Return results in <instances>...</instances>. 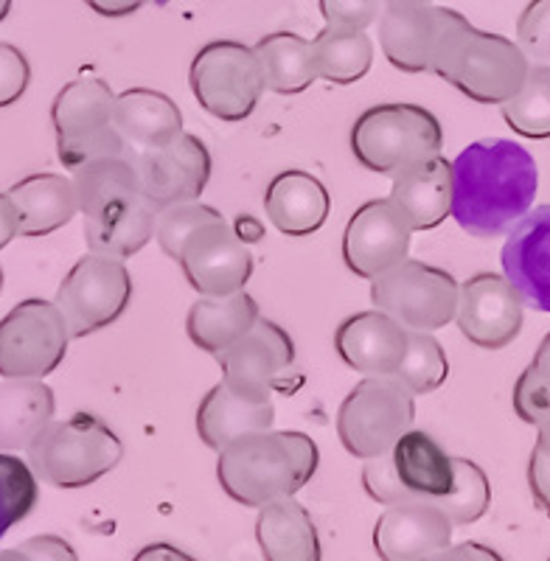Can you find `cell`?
I'll return each instance as SVG.
<instances>
[{
  "label": "cell",
  "mask_w": 550,
  "mask_h": 561,
  "mask_svg": "<svg viewBox=\"0 0 550 561\" xmlns=\"http://www.w3.org/2000/svg\"><path fill=\"white\" fill-rule=\"evenodd\" d=\"M129 160L138 169L144 194L158 208L199 199L214 172V160L208 147L197 135L188 133L177 135L172 144L152 149V152L129 154Z\"/></svg>",
  "instance_id": "cell-17"
},
{
  "label": "cell",
  "mask_w": 550,
  "mask_h": 561,
  "mask_svg": "<svg viewBox=\"0 0 550 561\" xmlns=\"http://www.w3.org/2000/svg\"><path fill=\"white\" fill-rule=\"evenodd\" d=\"M256 539L267 561H323V548L309 511L295 497L259 508Z\"/></svg>",
  "instance_id": "cell-30"
},
{
  "label": "cell",
  "mask_w": 550,
  "mask_h": 561,
  "mask_svg": "<svg viewBox=\"0 0 550 561\" xmlns=\"http://www.w3.org/2000/svg\"><path fill=\"white\" fill-rule=\"evenodd\" d=\"M318 444L295 430H264L237 438L219 453L217 480L233 503L262 508L295 497L314 478Z\"/></svg>",
  "instance_id": "cell-2"
},
{
  "label": "cell",
  "mask_w": 550,
  "mask_h": 561,
  "mask_svg": "<svg viewBox=\"0 0 550 561\" xmlns=\"http://www.w3.org/2000/svg\"><path fill=\"white\" fill-rule=\"evenodd\" d=\"M452 528L438 505H388L374 528V550L382 561H424L452 542Z\"/></svg>",
  "instance_id": "cell-22"
},
{
  "label": "cell",
  "mask_w": 550,
  "mask_h": 561,
  "mask_svg": "<svg viewBox=\"0 0 550 561\" xmlns=\"http://www.w3.org/2000/svg\"><path fill=\"white\" fill-rule=\"evenodd\" d=\"M57 415L54 390L43 379L0 382V453H26Z\"/></svg>",
  "instance_id": "cell-27"
},
{
  "label": "cell",
  "mask_w": 550,
  "mask_h": 561,
  "mask_svg": "<svg viewBox=\"0 0 550 561\" xmlns=\"http://www.w3.org/2000/svg\"><path fill=\"white\" fill-rule=\"evenodd\" d=\"M214 219H222L217 208L211 205H203L199 199L194 203H177L167 205V208L158 210V225H154V242L160 244V250L177 262L180 250L188 242L194 230L203 228V225L214 222Z\"/></svg>",
  "instance_id": "cell-38"
},
{
  "label": "cell",
  "mask_w": 550,
  "mask_h": 561,
  "mask_svg": "<svg viewBox=\"0 0 550 561\" xmlns=\"http://www.w3.org/2000/svg\"><path fill=\"white\" fill-rule=\"evenodd\" d=\"M177 264L188 287L211 298L242 293L253 275V255L239 230L225 217L194 230L180 250Z\"/></svg>",
  "instance_id": "cell-14"
},
{
  "label": "cell",
  "mask_w": 550,
  "mask_h": 561,
  "mask_svg": "<svg viewBox=\"0 0 550 561\" xmlns=\"http://www.w3.org/2000/svg\"><path fill=\"white\" fill-rule=\"evenodd\" d=\"M517 45L531 65H550V0H531L517 20Z\"/></svg>",
  "instance_id": "cell-39"
},
{
  "label": "cell",
  "mask_w": 550,
  "mask_h": 561,
  "mask_svg": "<svg viewBox=\"0 0 550 561\" xmlns=\"http://www.w3.org/2000/svg\"><path fill=\"white\" fill-rule=\"evenodd\" d=\"M0 293H3V267H0Z\"/></svg>",
  "instance_id": "cell-51"
},
{
  "label": "cell",
  "mask_w": 550,
  "mask_h": 561,
  "mask_svg": "<svg viewBox=\"0 0 550 561\" xmlns=\"http://www.w3.org/2000/svg\"><path fill=\"white\" fill-rule=\"evenodd\" d=\"M133 561H197L194 556H188L186 550L174 548V545L158 542V545H147L144 550H138Z\"/></svg>",
  "instance_id": "cell-47"
},
{
  "label": "cell",
  "mask_w": 550,
  "mask_h": 561,
  "mask_svg": "<svg viewBox=\"0 0 550 561\" xmlns=\"http://www.w3.org/2000/svg\"><path fill=\"white\" fill-rule=\"evenodd\" d=\"M275 424V402L270 390L244 388L222 379L214 385L197 410V435L205 447L222 453L228 444L250 433H264Z\"/></svg>",
  "instance_id": "cell-19"
},
{
  "label": "cell",
  "mask_w": 550,
  "mask_h": 561,
  "mask_svg": "<svg viewBox=\"0 0 550 561\" xmlns=\"http://www.w3.org/2000/svg\"><path fill=\"white\" fill-rule=\"evenodd\" d=\"M525 300L506 275L480 273L461 284L455 323L463 337L483 351L512 345L523 332Z\"/></svg>",
  "instance_id": "cell-15"
},
{
  "label": "cell",
  "mask_w": 550,
  "mask_h": 561,
  "mask_svg": "<svg viewBox=\"0 0 550 561\" xmlns=\"http://www.w3.org/2000/svg\"><path fill=\"white\" fill-rule=\"evenodd\" d=\"M20 548L32 556V561H79L77 550L65 542L62 536H54V534L32 536V539H26Z\"/></svg>",
  "instance_id": "cell-43"
},
{
  "label": "cell",
  "mask_w": 550,
  "mask_h": 561,
  "mask_svg": "<svg viewBox=\"0 0 550 561\" xmlns=\"http://www.w3.org/2000/svg\"><path fill=\"white\" fill-rule=\"evenodd\" d=\"M0 561H32V556H28L23 548H12V550H0Z\"/></svg>",
  "instance_id": "cell-48"
},
{
  "label": "cell",
  "mask_w": 550,
  "mask_h": 561,
  "mask_svg": "<svg viewBox=\"0 0 550 561\" xmlns=\"http://www.w3.org/2000/svg\"><path fill=\"white\" fill-rule=\"evenodd\" d=\"M264 210L273 228L284 237H312L314 230L326 225L332 199L329 188L314 174L301 169H287L275 174L264 194Z\"/></svg>",
  "instance_id": "cell-24"
},
{
  "label": "cell",
  "mask_w": 550,
  "mask_h": 561,
  "mask_svg": "<svg viewBox=\"0 0 550 561\" xmlns=\"http://www.w3.org/2000/svg\"><path fill=\"white\" fill-rule=\"evenodd\" d=\"M452 485L455 458L424 430H408L391 453L363 466V489L379 505H442Z\"/></svg>",
  "instance_id": "cell-6"
},
{
  "label": "cell",
  "mask_w": 550,
  "mask_h": 561,
  "mask_svg": "<svg viewBox=\"0 0 550 561\" xmlns=\"http://www.w3.org/2000/svg\"><path fill=\"white\" fill-rule=\"evenodd\" d=\"M455 9L435 3L385 7L379 14V45L385 59L404 73H433L435 54L442 48Z\"/></svg>",
  "instance_id": "cell-18"
},
{
  "label": "cell",
  "mask_w": 550,
  "mask_h": 561,
  "mask_svg": "<svg viewBox=\"0 0 550 561\" xmlns=\"http://www.w3.org/2000/svg\"><path fill=\"white\" fill-rule=\"evenodd\" d=\"M312 57L318 79L354 84L371 70L374 43L363 28L323 26V32L312 39Z\"/></svg>",
  "instance_id": "cell-32"
},
{
  "label": "cell",
  "mask_w": 550,
  "mask_h": 561,
  "mask_svg": "<svg viewBox=\"0 0 550 561\" xmlns=\"http://www.w3.org/2000/svg\"><path fill=\"white\" fill-rule=\"evenodd\" d=\"M32 82V65L18 45L0 43V107L20 102Z\"/></svg>",
  "instance_id": "cell-41"
},
{
  "label": "cell",
  "mask_w": 550,
  "mask_h": 561,
  "mask_svg": "<svg viewBox=\"0 0 550 561\" xmlns=\"http://www.w3.org/2000/svg\"><path fill=\"white\" fill-rule=\"evenodd\" d=\"M124 458L122 438L93 413L51 421L26 449L34 478L51 489H84L116 469Z\"/></svg>",
  "instance_id": "cell-4"
},
{
  "label": "cell",
  "mask_w": 550,
  "mask_h": 561,
  "mask_svg": "<svg viewBox=\"0 0 550 561\" xmlns=\"http://www.w3.org/2000/svg\"><path fill=\"white\" fill-rule=\"evenodd\" d=\"M20 237V217L9 194H0V250Z\"/></svg>",
  "instance_id": "cell-46"
},
{
  "label": "cell",
  "mask_w": 550,
  "mask_h": 561,
  "mask_svg": "<svg viewBox=\"0 0 550 561\" xmlns=\"http://www.w3.org/2000/svg\"><path fill=\"white\" fill-rule=\"evenodd\" d=\"M256 57L264 70V84L278 96L303 93L318 79L312 39H303L293 32H275L259 39Z\"/></svg>",
  "instance_id": "cell-31"
},
{
  "label": "cell",
  "mask_w": 550,
  "mask_h": 561,
  "mask_svg": "<svg viewBox=\"0 0 550 561\" xmlns=\"http://www.w3.org/2000/svg\"><path fill=\"white\" fill-rule=\"evenodd\" d=\"M7 194L18 208L20 237L26 239L48 237L79 214L73 180L62 174H32L14 183Z\"/></svg>",
  "instance_id": "cell-28"
},
{
  "label": "cell",
  "mask_w": 550,
  "mask_h": 561,
  "mask_svg": "<svg viewBox=\"0 0 550 561\" xmlns=\"http://www.w3.org/2000/svg\"><path fill=\"white\" fill-rule=\"evenodd\" d=\"M7 3H14V0H7Z\"/></svg>",
  "instance_id": "cell-52"
},
{
  "label": "cell",
  "mask_w": 550,
  "mask_h": 561,
  "mask_svg": "<svg viewBox=\"0 0 550 561\" xmlns=\"http://www.w3.org/2000/svg\"><path fill=\"white\" fill-rule=\"evenodd\" d=\"M442 122L419 104H374L352 127L357 163L385 178L442 154Z\"/></svg>",
  "instance_id": "cell-5"
},
{
  "label": "cell",
  "mask_w": 550,
  "mask_h": 561,
  "mask_svg": "<svg viewBox=\"0 0 550 561\" xmlns=\"http://www.w3.org/2000/svg\"><path fill=\"white\" fill-rule=\"evenodd\" d=\"M90 12L102 14V18H129L138 9H144L147 3H154V7H163L169 0H82Z\"/></svg>",
  "instance_id": "cell-45"
},
{
  "label": "cell",
  "mask_w": 550,
  "mask_h": 561,
  "mask_svg": "<svg viewBox=\"0 0 550 561\" xmlns=\"http://www.w3.org/2000/svg\"><path fill=\"white\" fill-rule=\"evenodd\" d=\"M489 505H492V485L486 472L472 460L455 458V485L438 508L452 519V525L467 528L480 517H486Z\"/></svg>",
  "instance_id": "cell-36"
},
{
  "label": "cell",
  "mask_w": 550,
  "mask_h": 561,
  "mask_svg": "<svg viewBox=\"0 0 550 561\" xmlns=\"http://www.w3.org/2000/svg\"><path fill=\"white\" fill-rule=\"evenodd\" d=\"M113 124L127 144L129 154L152 152L186 133L177 104L167 93L149 88L124 90L122 96H116Z\"/></svg>",
  "instance_id": "cell-26"
},
{
  "label": "cell",
  "mask_w": 550,
  "mask_h": 561,
  "mask_svg": "<svg viewBox=\"0 0 550 561\" xmlns=\"http://www.w3.org/2000/svg\"><path fill=\"white\" fill-rule=\"evenodd\" d=\"M385 7H410V3H435V0H382Z\"/></svg>",
  "instance_id": "cell-49"
},
{
  "label": "cell",
  "mask_w": 550,
  "mask_h": 561,
  "mask_svg": "<svg viewBox=\"0 0 550 561\" xmlns=\"http://www.w3.org/2000/svg\"><path fill=\"white\" fill-rule=\"evenodd\" d=\"M537 430V444H534L531 460H528V489H531L537 508L550 519V421Z\"/></svg>",
  "instance_id": "cell-42"
},
{
  "label": "cell",
  "mask_w": 550,
  "mask_h": 561,
  "mask_svg": "<svg viewBox=\"0 0 550 561\" xmlns=\"http://www.w3.org/2000/svg\"><path fill=\"white\" fill-rule=\"evenodd\" d=\"M408 334L399 320L382 309L357 312L337 325L334 348L337 357L363 377H397L408 348Z\"/></svg>",
  "instance_id": "cell-21"
},
{
  "label": "cell",
  "mask_w": 550,
  "mask_h": 561,
  "mask_svg": "<svg viewBox=\"0 0 550 561\" xmlns=\"http://www.w3.org/2000/svg\"><path fill=\"white\" fill-rule=\"evenodd\" d=\"M548 561H550V559H548Z\"/></svg>",
  "instance_id": "cell-53"
},
{
  "label": "cell",
  "mask_w": 550,
  "mask_h": 561,
  "mask_svg": "<svg viewBox=\"0 0 550 561\" xmlns=\"http://www.w3.org/2000/svg\"><path fill=\"white\" fill-rule=\"evenodd\" d=\"M188 84L199 107L228 124L244 122L267 90L256 48L233 39L203 45L188 68Z\"/></svg>",
  "instance_id": "cell-9"
},
{
  "label": "cell",
  "mask_w": 550,
  "mask_h": 561,
  "mask_svg": "<svg viewBox=\"0 0 550 561\" xmlns=\"http://www.w3.org/2000/svg\"><path fill=\"white\" fill-rule=\"evenodd\" d=\"M413 228L388 199H371L352 214L343 233V262L357 278L374 280L410 253Z\"/></svg>",
  "instance_id": "cell-16"
},
{
  "label": "cell",
  "mask_w": 550,
  "mask_h": 561,
  "mask_svg": "<svg viewBox=\"0 0 550 561\" xmlns=\"http://www.w3.org/2000/svg\"><path fill=\"white\" fill-rule=\"evenodd\" d=\"M514 413L534 427L550 421V332L539 343L531 365L514 385Z\"/></svg>",
  "instance_id": "cell-37"
},
{
  "label": "cell",
  "mask_w": 550,
  "mask_h": 561,
  "mask_svg": "<svg viewBox=\"0 0 550 561\" xmlns=\"http://www.w3.org/2000/svg\"><path fill=\"white\" fill-rule=\"evenodd\" d=\"M449 377V363L442 343L429 332H410L404 359L397 370V379H402L416 396L433 393L442 388Z\"/></svg>",
  "instance_id": "cell-34"
},
{
  "label": "cell",
  "mask_w": 550,
  "mask_h": 561,
  "mask_svg": "<svg viewBox=\"0 0 550 561\" xmlns=\"http://www.w3.org/2000/svg\"><path fill=\"white\" fill-rule=\"evenodd\" d=\"M116 93L99 77L73 79L57 93L51 122L57 133V154L65 169H79L90 160L129 154L113 124Z\"/></svg>",
  "instance_id": "cell-7"
},
{
  "label": "cell",
  "mask_w": 550,
  "mask_h": 561,
  "mask_svg": "<svg viewBox=\"0 0 550 561\" xmlns=\"http://www.w3.org/2000/svg\"><path fill=\"white\" fill-rule=\"evenodd\" d=\"M416 421V393L397 377H365L337 413L340 444L357 460L382 458Z\"/></svg>",
  "instance_id": "cell-8"
},
{
  "label": "cell",
  "mask_w": 550,
  "mask_h": 561,
  "mask_svg": "<svg viewBox=\"0 0 550 561\" xmlns=\"http://www.w3.org/2000/svg\"><path fill=\"white\" fill-rule=\"evenodd\" d=\"M531 62L514 39L480 32L455 12L452 26L435 54L433 73L478 104H503L523 88Z\"/></svg>",
  "instance_id": "cell-3"
},
{
  "label": "cell",
  "mask_w": 550,
  "mask_h": 561,
  "mask_svg": "<svg viewBox=\"0 0 550 561\" xmlns=\"http://www.w3.org/2000/svg\"><path fill=\"white\" fill-rule=\"evenodd\" d=\"M71 340L57 304L43 298L20 300L0 320V377L45 379L62 365Z\"/></svg>",
  "instance_id": "cell-12"
},
{
  "label": "cell",
  "mask_w": 550,
  "mask_h": 561,
  "mask_svg": "<svg viewBox=\"0 0 550 561\" xmlns=\"http://www.w3.org/2000/svg\"><path fill=\"white\" fill-rule=\"evenodd\" d=\"M458 280L442 267L404 259L371 280L374 307L391 314L410 332H438L455 320Z\"/></svg>",
  "instance_id": "cell-11"
},
{
  "label": "cell",
  "mask_w": 550,
  "mask_h": 561,
  "mask_svg": "<svg viewBox=\"0 0 550 561\" xmlns=\"http://www.w3.org/2000/svg\"><path fill=\"white\" fill-rule=\"evenodd\" d=\"M382 9V0H320V14L326 20V26L363 28V32L377 23Z\"/></svg>",
  "instance_id": "cell-40"
},
{
  "label": "cell",
  "mask_w": 550,
  "mask_h": 561,
  "mask_svg": "<svg viewBox=\"0 0 550 561\" xmlns=\"http://www.w3.org/2000/svg\"><path fill=\"white\" fill-rule=\"evenodd\" d=\"M424 561H506L497 550L486 548L480 542H461V545H447L444 550L433 553Z\"/></svg>",
  "instance_id": "cell-44"
},
{
  "label": "cell",
  "mask_w": 550,
  "mask_h": 561,
  "mask_svg": "<svg viewBox=\"0 0 550 561\" xmlns=\"http://www.w3.org/2000/svg\"><path fill=\"white\" fill-rule=\"evenodd\" d=\"M262 318L259 304L253 295L233 293L225 298H211L203 295L194 300L186 314V334L199 351L219 357L222 351L231 348L233 343L244 337L253 329V323Z\"/></svg>",
  "instance_id": "cell-29"
},
{
  "label": "cell",
  "mask_w": 550,
  "mask_h": 561,
  "mask_svg": "<svg viewBox=\"0 0 550 561\" xmlns=\"http://www.w3.org/2000/svg\"><path fill=\"white\" fill-rule=\"evenodd\" d=\"M391 203L413 230H433L452 210V163L442 154L393 174Z\"/></svg>",
  "instance_id": "cell-25"
},
{
  "label": "cell",
  "mask_w": 550,
  "mask_h": 561,
  "mask_svg": "<svg viewBox=\"0 0 550 561\" xmlns=\"http://www.w3.org/2000/svg\"><path fill=\"white\" fill-rule=\"evenodd\" d=\"M9 12H12V3H7V0H0V23L9 18Z\"/></svg>",
  "instance_id": "cell-50"
},
{
  "label": "cell",
  "mask_w": 550,
  "mask_h": 561,
  "mask_svg": "<svg viewBox=\"0 0 550 561\" xmlns=\"http://www.w3.org/2000/svg\"><path fill=\"white\" fill-rule=\"evenodd\" d=\"M133 298V278L122 259L90 250L82 255L57 289V304L73 340L96 334L116 323Z\"/></svg>",
  "instance_id": "cell-10"
},
{
  "label": "cell",
  "mask_w": 550,
  "mask_h": 561,
  "mask_svg": "<svg viewBox=\"0 0 550 561\" xmlns=\"http://www.w3.org/2000/svg\"><path fill=\"white\" fill-rule=\"evenodd\" d=\"M539 169L514 140H474L452 160L449 217L474 239H497L534 208Z\"/></svg>",
  "instance_id": "cell-1"
},
{
  "label": "cell",
  "mask_w": 550,
  "mask_h": 561,
  "mask_svg": "<svg viewBox=\"0 0 550 561\" xmlns=\"http://www.w3.org/2000/svg\"><path fill=\"white\" fill-rule=\"evenodd\" d=\"M214 359L222 368V379L244 388L293 396L303 385L293 337L273 320L259 318L239 343Z\"/></svg>",
  "instance_id": "cell-13"
},
{
  "label": "cell",
  "mask_w": 550,
  "mask_h": 561,
  "mask_svg": "<svg viewBox=\"0 0 550 561\" xmlns=\"http://www.w3.org/2000/svg\"><path fill=\"white\" fill-rule=\"evenodd\" d=\"M37 483L26 460L0 453V539L32 514L39 494Z\"/></svg>",
  "instance_id": "cell-35"
},
{
  "label": "cell",
  "mask_w": 550,
  "mask_h": 561,
  "mask_svg": "<svg viewBox=\"0 0 550 561\" xmlns=\"http://www.w3.org/2000/svg\"><path fill=\"white\" fill-rule=\"evenodd\" d=\"M158 205L144 192L124 194L84 217V242L93 253L133 259L154 239Z\"/></svg>",
  "instance_id": "cell-23"
},
{
  "label": "cell",
  "mask_w": 550,
  "mask_h": 561,
  "mask_svg": "<svg viewBox=\"0 0 550 561\" xmlns=\"http://www.w3.org/2000/svg\"><path fill=\"white\" fill-rule=\"evenodd\" d=\"M503 107V122L523 138H550V65H531L523 88Z\"/></svg>",
  "instance_id": "cell-33"
},
{
  "label": "cell",
  "mask_w": 550,
  "mask_h": 561,
  "mask_svg": "<svg viewBox=\"0 0 550 561\" xmlns=\"http://www.w3.org/2000/svg\"><path fill=\"white\" fill-rule=\"evenodd\" d=\"M500 262L503 275L523 295L525 307L550 312V205L528 210L514 225Z\"/></svg>",
  "instance_id": "cell-20"
}]
</instances>
